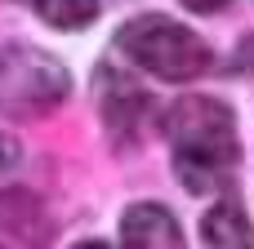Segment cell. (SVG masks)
<instances>
[{"label":"cell","mask_w":254,"mask_h":249,"mask_svg":"<svg viewBox=\"0 0 254 249\" xmlns=\"http://www.w3.org/2000/svg\"><path fill=\"white\" fill-rule=\"evenodd\" d=\"M71 94V71L36 49V45H4L0 49V111L9 116H40Z\"/></svg>","instance_id":"3957f363"},{"label":"cell","mask_w":254,"mask_h":249,"mask_svg":"<svg viewBox=\"0 0 254 249\" xmlns=\"http://www.w3.org/2000/svg\"><path fill=\"white\" fill-rule=\"evenodd\" d=\"M98 107L116 134H129L147 116V94L121 71V67H98Z\"/></svg>","instance_id":"277c9868"},{"label":"cell","mask_w":254,"mask_h":249,"mask_svg":"<svg viewBox=\"0 0 254 249\" xmlns=\"http://www.w3.org/2000/svg\"><path fill=\"white\" fill-rule=\"evenodd\" d=\"M201 236H205V245H254V227L250 218H246V205L237 200V196H223V200H214L210 205V214L201 218Z\"/></svg>","instance_id":"8992f818"},{"label":"cell","mask_w":254,"mask_h":249,"mask_svg":"<svg viewBox=\"0 0 254 249\" xmlns=\"http://www.w3.org/2000/svg\"><path fill=\"white\" fill-rule=\"evenodd\" d=\"M36 13L58 31H80L98 18V0H31Z\"/></svg>","instance_id":"52a82bcc"},{"label":"cell","mask_w":254,"mask_h":249,"mask_svg":"<svg viewBox=\"0 0 254 249\" xmlns=\"http://www.w3.org/2000/svg\"><path fill=\"white\" fill-rule=\"evenodd\" d=\"M121 241L138 249H179L183 236H179V218L165 209V205H129L125 218H121Z\"/></svg>","instance_id":"5b68a950"},{"label":"cell","mask_w":254,"mask_h":249,"mask_svg":"<svg viewBox=\"0 0 254 249\" xmlns=\"http://www.w3.org/2000/svg\"><path fill=\"white\" fill-rule=\"evenodd\" d=\"M9 160H13V143H9V138H0V169H4Z\"/></svg>","instance_id":"9c48e42d"},{"label":"cell","mask_w":254,"mask_h":249,"mask_svg":"<svg viewBox=\"0 0 254 249\" xmlns=\"http://www.w3.org/2000/svg\"><path fill=\"white\" fill-rule=\"evenodd\" d=\"M170 143H174V169L188 192H210L228 178L237 165V120L219 98L188 94L170 111Z\"/></svg>","instance_id":"6da1fadb"},{"label":"cell","mask_w":254,"mask_h":249,"mask_svg":"<svg viewBox=\"0 0 254 249\" xmlns=\"http://www.w3.org/2000/svg\"><path fill=\"white\" fill-rule=\"evenodd\" d=\"M116 49L134 67L152 71L156 80H196L201 71H210V58H214L210 45L192 27H183V22L165 18V13L129 18L116 31Z\"/></svg>","instance_id":"7a4b0ae2"},{"label":"cell","mask_w":254,"mask_h":249,"mask_svg":"<svg viewBox=\"0 0 254 249\" xmlns=\"http://www.w3.org/2000/svg\"><path fill=\"white\" fill-rule=\"evenodd\" d=\"M179 4H188L192 13H210V9H223L228 0H179Z\"/></svg>","instance_id":"ba28073f"}]
</instances>
